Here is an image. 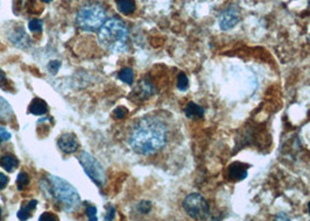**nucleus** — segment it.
Instances as JSON below:
<instances>
[{
    "mask_svg": "<svg viewBox=\"0 0 310 221\" xmlns=\"http://www.w3.org/2000/svg\"><path fill=\"white\" fill-rule=\"evenodd\" d=\"M0 219H1V207H0Z\"/></svg>",
    "mask_w": 310,
    "mask_h": 221,
    "instance_id": "nucleus-34",
    "label": "nucleus"
},
{
    "mask_svg": "<svg viewBox=\"0 0 310 221\" xmlns=\"http://www.w3.org/2000/svg\"><path fill=\"white\" fill-rule=\"evenodd\" d=\"M86 215L90 221L97 220V208H96V206L93 205L86 206Z\"/></svg>",
    "mask_w": 310,
    "mask_h": 221,
    "instance_id": "nucleus-23",
    "label": "nucleus"
},
{
    "mask_svg": "<svg viewBox=\"0 0 310 221\" xmlns=\"http://www.w3.org/2000/svg\"><path fill=\"white\" fill-rule=\"evenodd\" d=\"M118 78L128 85H132L134 81V71L131 68H124L119 71Z\"/></svg>",
    "mask_w": 310,
    "mask_h": 221,
    "instance_id": "nucleus-18",
    "label": "nucleus"
},
{
    "mask_svg": "<svg viewBox=\"0 0 310 221\" xmlns=\"http://www.w3.org/2000/svg\"><path fill=\"white\" fill-rule=\"evenodd\" d=\"M106 21L105 8L98 2H89L80 8L76 22L78 27L86 32H96Z\"/></svg>",
    "mask_w": 310,
    "mask_h": 221,
    "instance_id": "nucleus-4",
    "label": "nucleus"
},
{
    "mask_svg": "<svg viewBox=\"0 0 310 221\" xmlns=\"http://www.w3.org/2000/svg\"><path fill=\"white\" fill-rule=\"evenodd\" d=\"M43 2H51V1H52V0H42Z\"/></svg>",
    "mask_w": 310,
    "mask_h": 221,
    "instance_id": "nucleus-32",
    "label": "nucleus"
},
{
    "mask_svg": "<svg viewBox=\"0 0 310 221\" xmlns=\"http://www.w3.org/2000/svg\"><path fill=\"white\" fill-rule=\"evenodd\" d=\"M60 66H61L60 61H51V62L48 63V65H47V69H48V71L51 72L52 75H55L57 74Z\"/></svg>",
    "mask_w": 310,
    "mask_h": 221,
    "instance_id": "nucleus-24",
    "label": "nucleus"
},
{
    "mask_svg": "<svg viewBox=\"0 0 310 221\" xmlns=\"http://www.w3.org/2000/svg\"><path fill=\"white\" fill-rule=\"evenodd\" d=\"M189 87V79L183 72H181L177 77V89L180 91H187Z\"/></svg>",
    "mask_w": 310,
    "mask_h": 221,
    "instance_id": "nucleus-20",
    "label": "nucleus"
},
{
    "mask_svg": "<svg viewBox=\"0 0 310 221\" xmlns=\"http://www.w3.org/2000/svg\"><path fill=\"white\" fill-rule=\"evenodd\" d=\"M184 113L190 119H201L204 115V109L198 104L189 103L184 109Z\"/></svg>",
    "mask_w": 310,
    "mask_h": 221,
    "instance_id": "nucleus-14",
    "label": "nucleus"
},
{
    "mask_svg": "<svg viewBox=\"0 0 310 221\" xmlns=\"http://www.w3.org/2000/svg\"><path fill=\"white\" fill-rule=\"evenodd\" d=\"M0 89L5 90V91H8L10 90V85H8V79L6 77L5 72L0 69Z\"/></svg>",
    "mask_w": 310,
    "mask_h": 221,
    "instance_id": "nucleus-25",
    "label": "nucleus"
},
{
    "mask_svg": "<svg viewBox=\"0 0 310 221\" xmlns=\"http://www.w3.org/2000/svg\"><path fill=\"white\" fill-rule=\"evenodd\" d=\"M36 200H31L27 206H22V207L20 208V211L17 212V218H19L20 220H27L28 218L31 217V212H33L34 209L36 208Z\"/></svg>",
    "mask_w": 310,
    "mask_h": 221,
    "instance_id": "nucleus-17",
    "label": "nucleus"
},
{
    "mask_svg": "<svg viewBox=\"0 0 310 221\" xmlns=\"http://www.w3.org/2000/svg\"><path fill=\"white\" fill-rule=\"evenodd\" d=\"M127 114V110L125 107H117V109L113 110V115H115L116 119H124Z\"/></svg>",
    "mask_w": 310,
    "mask_h": 221,
    "instance_id": "nucleus-26",
    "label": "nucleus"
},
{
    "mask_svg": "<svg viewBox=\"0 0 310 221\" xmlns=\"http://www.w3.org/2000/svg\"><path fill=\"white\" fill-rule=\"evenodd\" d=\"M116 5L118 11L124 16H130L134 13L137 8L134 0H116Z\"/></svg>",
    "mask_w": 310,
    "mask_h": 221,
    "instance_id": "nucleus-15",
    "label": "nucleus"
},
{
    "mask_svg": "<svg viewBox=\"0 0 310 221\" xmlns=\"http://www.w3.org/2000/svg\"><path fill=\"white\" fill-rule=\"evenodd\" d=\"M128 29L118 17L105 21L98 31V43L110 52H124L127 48Z\"/></svg>",
    "mask_w": 310,
    "mask_h": 221,
    "instance_id": "nucleus-2",
    "label": "nucleus"
},
{
    "mask_svg": "<svg viewBox=\"0 0 310 221\" xmlns=\"http://www.w3.org/2000/svg\"><path fill=\"white\" fill-rule=\"evenodd\" d=\"M57 145L63 153L71 154L75 153L78 148V140L75 134L64 133L57 140Z\"/></svg>",
    "mask_w": 310,
    "mask_h": 221,
    "instance_id": "nucleus-8",
    "label": "nucleus"
},
{
    "mask_svg": "<svg viewBox=\"0 0 310 221\" xmlns=\"http://www.w3.org/2000/svg\"><path fill=\"white\" fill-rule=\"evenodd\" d=\"M308 212L310 213V202H309V204H308Z\"/></svg>",
    "mask_w": 310,
    "mask_h": 221,
    "instance_id": "nucleus-33",
    "label": "nucleus"
},
{
    "mask_svg": "<svg viewBox=\"0 0 310 221\" xmlns=\"http://www.w3.org/2000/svg\"><path fill=\"white\" fill-rule=\"evenodd\" d=\"M29 184V177L28 174L26 173H20L17 174V190L22 191L23 189L27 188V185Z\"/></svg>",
    "mask_w": 310,
    "mask_h": 221,
    "instance_id": "nucleus-19",
    "label": "nucleus"
},
{
    "mask_svg": "<svg viewBox=\"0 0 310 221\" xmlns=\"http://www.w3.org/2000/svg\"><path fill=\"white\" fill-rule=\"evenodd\" d=\"M7 183H8L7 176L4 174H0V190L5 189L6 185H7Z\"/></svg>",
    "mask_w": 310,
    "mask_h": 221,
    "instance_id": "nucleus-29",
    "label": "nucleus"
},
{
    "mask_svg": "<svg viewBox=\"0 0 310 221\" xmlns=\"http://www.w3.org/2000/svg\"><path fill=\"white\" fill-rule=\"evenodd\" d=\"M183 209L195 220H206L210 215V207L207 199L200 193H190L183 200Z\"/></svg>",
    "mask_w": 310,
    "mask_h": 221,
    "instance_id": "nucleus-5",
    "label": "nucleus"
},
{
    "mask_svg": "<svg viewBox=\"0 0 310 221\" xmlns=\"http://www.w3.org/2000/svg\"><path fill=\"white\" fill-rule=\"evenodd\" d=\"M247 165L244 163L235 162L227 169V177L231 180H242L247 177Z\"/></svg>",
    "mask_w": 310,
    "mask_h": 221,
    "instance_id": "nucleus-10",
    "label": "nucleus"
},
{
    "mask_svg": "<svg viewBox=\"0 0 310 221\" xmlns=\"http://www.w3.org/2000/svg\"><path fill=\"white\" fill-rule=\"evenodd\" d=\"M134 153L144 156L156 154L167 142V128L156 118L146 116L134 125L127 139Z\"/></svg>",
    "mask_w": 310,
    "mask_h": 221,
    "instance_id": "nucleus-1",
    "label": "nucleus"
},
{
    "mask_svg": "<svg viewBox=\"0 0 310 221\" xmlns=\"http://www.w3.org/2000/svg\"><path fill=\"white\" fill-rule=\"evenodd\" d=\"M45 220H49V221H55L57 220L56 217H54L52 213H43L40 217V221H45Z\"/></svg>",
    "mask_w": 310,
    "mask_h": 221,
    "instance_id": "nucleus-30",
    "label": "nucleus"
},
{
    "mask_svg": "<svg viewBox=\"0 0 310 221\" xmlns=\"http://www.w3.org/2000/svg\"><path fill=\"white\" fill-rule=\"evenodd\" d=\"M0 165H1L6 171H10V173H12V171H13L14 169L19 165V161H17L16 156L11 155V154H7V155H4L1 157V159H0Z\"/></svg>",
    "mask_w": 310,
    "mask_h": 221,
    "instance_id": "nucleus-16",
    "label": "nucleus"
},
{
    "mask_svg": "<svg viewBox=\"0 0 310 221\" xmlns=\"http://www.w3.org/2000/svg\"><path fill=\"white\" fill-rule=\"evenodd\" d=\"M8 39H10V41L13 43V45H16L17 47H19V48L21 49L27 48V47H29V45H31V39H29L27 33L23 31V28L14 29V31L8 35Z\"/></svg>",
    "mask_w": 310,
    "mask_h": 221,
    "instance_id": "nucleus-9",
    "label": "nucleus"
},
{
    "mask_svg": "<svg viewBox=\"0 0 310 221\" xmlns=\"http://www.w3.org/2000/svg\"><path fill=\"white\" fill-rule=\"evenodd\" d=\"M274 220H291V218L287 217V214L280 213V214H277L276 218H274Z\"/></svg>",
    "mask_w": 310,
    "mask_h": 221,
    "instance_id": "nucleus-31",
    "label": "nucleus"
},
{
    "mask_svg": "<svg viewBox=\"0 0 310 221\" xmlns=\"http://www.w3.org/2000/svg\"><path fill=\"white\" fill-rule=\"evenodd\" d=\"M116 214V209L113 206L107 205L106 206V214H105V220H113Z\"/></svg>",
    "mask_w": 310,
    "mask_h": 221,
    "instance_id": "nucleus-28",
    "label": "nucleus"
},
{
    "mask_svg": "<svg viewBox=\"0 0 310 221\" xmlns=\"http://www.w3.org/2000/svg\"><path fill=\"white\" fill-rule=\"evenodd\" d=\"M49 183H51V197L55 198L63 211L76 212L80 209L82 205L81 197L77 190L69 182L61 177L51 174Z\"/></svg>",
    "mask_w": 310,
    "mask_h": 221,
    "instance_id": "nucleus-3",
    "label": "nucleus"
},
{
    "mask_svg": "<svg viewBox=\"0 0 310 221\" xmlns=\"http://www.w3.org/2000/svg\"><path fill=\"white\" fill-rule=\"evenodd\" d=\"M28 28L31 29L33 33H41L43 29V22L39 19H34L31 20L28 23Z\"/></svg>",
    "mask_w": 310,
    "mask_h": 221,
    "instance_id": "nucleus-21",
    "label": "nucleus"
},
{
    "mask_svg": "<svg viewBox=\"0 0 310 221\" xmlns=\"http://www.w3.org/2000/svg\"><path fill=\"white\" fill-rule=\"evenodd\" d=\"M14 112L12 106L6 99L0 97V121L8 122L13 118Z\"/></svg>",
    "mask_w": 310,
    "mask_h": 221,
    "instance_id": "nucleus-12",
    "label": "nucleus"
},
{
    "mask_svg": "<svg viewBox=\"0 0 310 221\" xmlns=\"http://www.w3.org/2000/svg\"><path fill=\"white\" fill-rule=\"evenodd\" d=\"M137 208H138V211L140 212V213L147 214V213H150V211L152 209V204H151V202H147V200H142V202H140L138 204Z\"/></svg>",
    "mask_w": 310,
    "mask_h": 221,
    "instance_id": "nucleus-22",
    "label": "nucleus"
},
{
    "mask_svg": "<svg viewBox=\"0 0 310 221\" xmlns=\"http://www.w3.org/2000/svg\"><path fill=\"white\" fill-rule=\"evenodd\" d=\"M153 85L148 83V81L144 80L133 90L132 97L136 98L137 100H145V99H147L153 95Z\"/></svg>",
    "mask_w": 310,
    "mask_h": 221,
    "instance_id": "nucleus-11",
    "label": "nucleus"
},
{
    "mask_svg": "<svg viewBox=\"0 0 310 221\" xmlns=\"http://www.w3.org/2000/svg\"><path fill=\"white\" fill-rule=\"evenodd\" d=\"M12 138L11 133L5 127H0V142H6Z\"/></svg>",
    "mask_w": 310,
    "mask_h": 221,
    "instance_id": "nucleus-27",
    "label": "nucleus"
},
{
    "mask_svg": "<svg viewBox=\"0 0 310 221\" xmlns=\"http://www.w3.org/2000/svg\"><path fill=\"white\" fill-rule=\"evenodd\" d=\"M47 110H48V106H47L46 101L40 98H35L29 105V112L34 115H43L46 114Z\"/></svg>",
    "mask_w": 310,
    "mask_h": 221,
    "instance_id": "nucleus-13",
    "label": "nucleus"
},
{
    "mask_svg": "<svg viewBox=\"0 0 310 221\" xmlns=\"http://www.w3.org/2000/svg\"><path fill=\"white\" fill-rule=\"evenodd\" d=\"M241 21V12L236 5H231L219 14L218 25L222 31H230Z\"/></svg>",
    "mask_w": 310,
    "mask_h": 221,
    "instance_id": "nucleus-7",
    "label": "nucleus"
},
{
    "mask_svg": "<svg viewBox=\"0 0 310 221\" xmlns=\"http://www.w3.org/2000/svg\"><path fill=\"white\" fill-rule=\"evenodd\" d=\"M78 161L83 167L84 171L87 176L95 182V184L98 186H103L106 182V173H105L104 167L101 164V162L89 154L87 151H82L81 155L78 156Z\"/></svg>",
    "mask_w": 310,
    "mask_h": 221,
    "instance_id": "nucleus-6",
    "label": "nucleus"
}]
</instances>
